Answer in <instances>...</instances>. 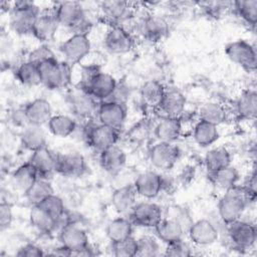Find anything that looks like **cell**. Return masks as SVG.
<instances>
[{"label":"cell","instance_id":"8992f818","mask_svg":"<svg viewBox=\"0 0 257 257\" xmlns=\"http://www.w3.org/2000/svg\"><path fill=\"white\" fill-rule=\"evenodd\" d=\"M90 48L91 43L87 34H72L60 44L59 51L64 61L74 65L89 54Z\"/></svg>","mask_w":257,"mask_h":257},{"label":"cell","instance_id":"2e32d148","mask_svg":"<svg viewBox=\"0 0 257 257\" xmlns=\"http://www.w3.org/2000/svg\"><path fill=\"white\" fill-rule=\"evenodd\" d=\"M84 157L77 152L58 154L56 173L67 178H78L86 172Z\"/></svg>","mask_w":257,"mask_h":257},{"label":"cell","instance_id":"9c48e42d","mask_svg":"<svg viewBox=\"0 0 257 257\" xmlns=\"http://www.w3.org/2000/svg\"><path fill=\"white\" fill-rule=\"evenodd\" d=\"M126 114L127 108L125 103L114 99H107L99 102L96 110V116L99 123L117 130L122 126Z\"/></svg>","mask_w":257,"mask_h":257},{"label":"cell","instance_id":"74e56055","mask_svg":"<svg viewBox=\"0 0 257 257\" xmlns=\"http://www.w3.org/2000/svg\"><path fill=\"white\" fill-rule=\"evenodd\" d=\"M16 79L23 85L36 86L41 84V75L39 66L31 61L21 62L14 71Z\"/></svg>","mask_w":257,"mask_h":257},{"label":"cell","instance_id":"6da1fadb","mask_svg":"<svg viewBox=\"0 0 257 257\" xmlns=\"http://www.w3.org/2000/svg\"><path fill=\"white\" fill-rule=\"evenodd\" d=\"M256 200V192L243 185H235L225 191L218 203V215L222 222L229 225L241 219L248 206Z\"/></svg>","mask_w":257,"mask_h":257},{"label":"cell","instance_id":"7402d4cb","mask_svg":"<svg viewBox=\"0 0 257 257\" xmlns=\"http://www.w3.org/2000/svg\"><path fill=\"white\" fill-rule=\"evenodd\" d=\"M186 96L177 88H166L164 96L157 107L163 117H181L186 107Z\"/></svg>","mask_w":257,"mask_h":257},{"label":"cell","instance_id":"7c38bea8","mask_svg":"<svg viewBox=\"0 0 257 257\" xmlns=\"http://www.w3.org/2000/svg\"><path fill=\"white\" fill-rule=\"evenodd\" d=\"M180 157L179 148L174 143L159 142L155 144L150 152L149 159L153 167L159 170L172 169Z\"/></svg>","mask_w":257,"mask_h":257},{"label":"cell","instance_id":"c3c4849f","mask_svg":"<svg viewBox=\"0 0 257 257\" xmlns=\"http://www.w3.org/2000/svg\"><path fill=\"white\" fill-rule=\"evenodd\" d=\"M13 220V213H12V207L9 203H6L4 201L0 204V228L1 230H4L8 228Z\"/></svg>","mask_w":257,"mask_h":257},{"label":"cell","instance_id":"603a6c76","mask_svg":"<svg viewBox=\"0 0 257 257\" xmlns=\"http://www.w3.org/2000/svg\"><path fill=\"white\" fill-rule=\"evenodd\" d=\"M59 241L72 252V255L89 244L86 231L73 223L67 224L59 231Z\"/></svg>","mask_w":257,"mask_h":257},{"label":"cell","instance_id":"1f68e13d","mask_svg":"<svg viewBox=\"0 0 257 257\" xmlns=\"http://www.w3.org/2000/svg\"><path fill=\"white\" fill-rule=\"evenodd\" d=\"M134 224L130 218L117 217L111 220L106 226V236L110 243L119 242L133 236Z\"/></svg>","mask_w":257,"mask_h":257},{"label":"cell","instance_id":"3957f363","mask_svg":"<svg viewBox=\"0 0 257 257\" xmlns=\"http://www.w3.org/2000/svg\"><path fill=\"white\" fill-rule=\"evenodd\" d=\"M39 66L41 84L51 90L63 89L72 81V65L57 58L48 60Z\"/></svg>","mask_w":257,"mask_h":257},{"label":"cell","instance_id":"f1b7e54d","mask_svg":"<svg viewBox=\"0 0 257 257\" xmlns=\"http://www.w3.org/2000/svg\"><path fill=\"white\" fill-rule=\"evenodd\" d=\"M20 143L24 149L32 153L46 146V134L40 125L26 124L20 133Z\"/></svg>","mask_w":257,"mask_h":257},{"label":"cell","instance_id":"7dc6e473","mask_svg":"<svg viewBox=\"0 0 257 257\" xmlns=\"http://www.w3.org/2000/svg\"><path fill=\"white\" fill-rule=\"evenodd\" d=\"M165 255L173 257H188L192 255V249L187 242L180 239L167 244Z\"/></svg>","mask_w":257,"mask_h":257},{"label":"cell","instance_id":"5bb4252c","mask_svg":"<svg viewBox=\"0 0 257 257\" xmlns=\"http://www.w3.org/2000/svg\"><path fill=\"white\" fill-rule=\"evenodd\" d=\"M80 87L84 88L98 102H101L112 96L117 87V81L111 74L99 71L84 86Z\"/></svg>","mask_w":257,"mask_h":257},{"label":"cell","instance_id":"83f0119b","mask_svg":"<svg viewBox=\"0 0 257 257\" xmlns=\"http://www.w3.org/2000/svg\"><path fill=\"white\" fill-rule=\"evenodd\" d=\"M154 229L158 238L166 244L183 239L184 227L176 218H163Z\"/></svg>","mask_w":257,"mask_h":257},{"label":"cell","instance_id":"ffe728a7","mask_svg":"<svg viewBox=\"0 0 257 257\" xmlns=\"http://www.w3.org/2000/svg\"><path fill=\"white\" fill-rule=\"evenodd\" d=\"M188 235L190 240L197 246H209L219 238L216 226L208 219H200L189 226Z\"/></svg>","mask_w":257,"mask_h":257},{"label":"cell","instance_id":"44dd1931","mask_svg":"<svg viewBox=\"0 0 257 257\" xmlns=\"http://www.w3.org/2000/svg\"><path fill=\"white\" fill-rule=\"evenodd\" d=\"M59 26V22L52 9L43 11L36 19L32 35L41 43L47 44L54 39Z\"/></svg>","mask_w":257,"mask_h":257},{"label":"cell","instance_id":"f35d334b","mask_svg":"<svg viewBox=\"0 0 257 257\" xmlns=\"http://www.w3.org/2000/svg\"><path fill=\"white\" fill-rule=\"evenodd\" d=\"M166 91L165 86L158 80H148L141 87V97L145 104L157 108Z\"/></svg>","mask_w":257,"mask_h":257},{"label":"cell","instance_id":"d4e9b609","mask_svg":"<svg viewBox=\"0 0 257 257\" xmlns=\"http://www.w3.org/2000/svg\"><path fill=\"white\" fill-rule=\"evenodd\" d=\"M137 197L138 194L132 183L121 185L118 188H116L111 195L110 201L113 209L117 213L125 215L130 214L132 209L137 204Z\"/></svg>","mask_w":257,"mask_h":257},{"label":"cell","instance_id":"f546056e","mask_svg":"<svg viewBox=\"0 0 257 257\" xmlns=\"http://www.w3.org/2000/svg\"><path fill=\"white\" fill-rule=\"evenodd\" d=\"M237 115L246 120L254 119L257 112V93L254 89L244 90L236 100Z\"/></svg>","mask_w":257,"mask_h":257},{"label":"cell","instance_id":"d590c367","mask_svg":"<svg viewBox=\"0 0 257 257\" xmlns=\"http://www.w3.org/2000/svg\"><path fill=\"white\" fill-rule=\"evenodd\" d=\"M76 121L67 114H53L47 123L49 132L58 138H67L76 130Z\"/></svg>","mask_w":257,"mask_h":257},{"label":"cell","instance_id":"ac0fdd59","mask_svg":"<svg viewBox=\"0 0 257 257\" xmlns=\"http://www.w3.org/2000/svg\"><path fill=\"white\" fill-rule=\"evenodd\" d=\"M101 16L110 26H122L132 17L131 4L125 1L112 0L100 3Z\"/></svg>","mask_w":257,"mask_h":257},{"label":"cell","instance_id":"30bf717a","mask_svg":"<svg viewBox=\"0 0 257 257\" xmlns=\"http://www.w3.org/2000/svg\"><path fill=\"white\" fill-rule=\"evenodd\" d=\"M128 216L134 225L154 229L163 219V210L156 203L141 202L135 205Z\"/></svg>","mask_w":257,"mask_h":257},{"label":"cell","instance_id":"4dcf8cb0","mask_svg":"<svg viewBox=\"0 0 257 257\" xmlns=\"http://www.w3.org/2000/svg\"><path fill=\"white\" fill-rule=\"evenodd\" d=\"M31 225L41 233L49 234L57 230V219L48 214L38 205L32 206L29 214Z\"/></svg>","mask_w":257,"mask_h":257},{"label":"cell","instance_id":"bcb514c9","mask_svg":"<svg viewBox=\"0 0 257 257\" xmlns=\"http://www.w3.org/2000/svg\"><path fill=\"white\" fill-rule=\"evenodd\" d=\"M55 58L56 56L53 50L46 43H41L40 45L34 47L27 55V60L37 65H40L48 60L55 59Z\"/></svg>","mask_w":257,"mask_h":257},{"label":"cell","instance_id":"e0dca14e","mask_svg":"<svg viewBox=\"0 0 257 257\" xmlns=\"http://www.w3.org/2000/svg\"><path fill=\"white\" fill-rule=\"evenodd\" d=\"M138 30L145 39L158 41L163 39L169 32V23L162 16L148 14L138 22Z\"/></svg>","mask_w":257,"mask_h":257},{"label":"cell","instance_id":"f907efd6","mask_svg":"<svg viewBox=\"0 0 257 257\" xmlns=\"http://www.w3.org/2000/svg\"><path fill=\"white\" fill-rule=\"evenodd\" d=\"M46 255H50V256H71L72 252L67 247L60 244V246L51 249V251L46 253Z\"/></svg>","mask_w":257,"mask_h":257},{"label":"cell","instance_id":"ab89813d","mask_svg":"<svg viewBox=\"0 0 257 257\" xmlns=\"http://www.w3.org/2000/svg\"><path fill=\"white\" fill-rule=\"evenodd\" d=\"M54 194L53 187L47 178L39 177L34 184L24 193L26 199L32 206L40 204L48 196Z\"/></svg>","mask_w":257,"mask_h":257},{"label":"cell","instance_id":"8d00e7d4","mask_svg":"<svg viewBox=\"0 0 257 257\" xmlns=\"http://www.w3.org/2000/svg\"><path fill=\"white\" fill-rule=\"evenodd\" d=\"M198 114L201 120L210 122L217 126L223 123L228 116L226 107L217 101H208L201 105Z\"/></svg>","mask_w":257,"mask_h":257},{"label":"cell","instance_id":"9a60e30c","mask_svg":"<svg viewBox=\"0 0 257 257\" xmlns=\"http://www.w3.org/2000/svg\"><path fill=\"white\" fill-rule=\"evenodd\" d=\"M165 184L163 176L154 171H146L139 174L133 182L138 196L148 200L158 197L163 191Z\"/></svg>","mask_w":257,"mask_h":257},{"label":"cell","instance_id":"4316f807","mask_svg":"<svg viewBox=\"0 0 257 257\" xmlns=\"http://www.w3.org/2000/svg\"><path fill=\"white\" fill-rule=\"evenodd\" d=\"M154 134L159 142L174 143L182 134L181 117H162L154 127Z\"/></svg>","mask_w":257,"mask_h":257},{"label":"cell","instance_id":"f6af8a7d","mask_svg":"<svg viewBox=\"0 0 257 257\" xmlns=\"http://www.w3.org/2000/svg\"><path fill=\"white\" fill-rule=\"evenodd\" d=\"M38 206L57 220L66 212L63 200L55 194L48 196L40 204H38Z\"/></svg>","mask_w":257,"mask_h":257},{"label":"cell","instance_id":"ba28073f","mask_svg":"<svg viewBox=\"0 0 257 257\" xmlns=\"http://www.w3.org/2000/svg\"><path fill=\"white\" fill-rule=\"evenodd\" d=\"M227 226L229 239L236 249L249 250L254 247L257 231L253 223L239 219Z\"/></svg>","mask_w":257,"mask_h":257},{"label":"cell","instance_id":"4fadbf2b","mask_svg":"<svg viewBox=\"0 0 257 257\" xmlns=\"http://www.w3.org/2000/svg\"><path fill=\"white\" fill-rule=\"evenodd\" d=\"M68 106L70 111L79 118H89L96 113L98 101L84 88L78 86L68 94Z\"/></svg>","mask_w":257,"mask_h":257},{"label":"cell","instance_id":"b9f144b4","mask_svg":"<svg viewBox=\"0 0 257 257\" xmlns=\"http://www.w3.org/2000/svg\"><path fill=\"white\" fill-rule=\"evenodd\" d=\"M232 6L246 24L255 27L257 22V0H239L233 2Z\"/></svg>","mask_w":257,"mask_h":257},{"label":"cell","instance_id":"484cf974","mask_svg":"<svg viewBox=\"0 0 257 257\" xmlns=\"http://www.w3.org/2000/svg\"><path fill=\"white\" fill-rule=\"evenodd\" d=\"M125 162L126 155L117 145H113L99 152V164L101 168L111 175L118 174L123 169Z\"/></svg>","mask_w":257,"mask_h":257},{"label":"cell","instance_id":"816d5d0a","mask_svg":"<svg viewBox=\"0 0 257 257\" xmlns=\"http://www.w3.org/2000/svg\"><path fill=\"white\" fill-rule=\"evenodd\" d=\"M243 186H245L247 189L256 192V172L255 169H253L252 173L249 174L247 180L244 182Z\"/></svg>","mask_w":257,"mask_h":257},{"label":"cell","instance_id":"d6a6232c","mask_svg":"<svg viewBox=\"0 0 257 257\" xmlns=\"http://www.w3.org/2000/svg\"><path fill=\"white\" fill-rule=\"evenodd\" d=\"M231 162V153L226 148L223 147H218L209 150L204 158L205 167L209 174L215 173L225 167L230 166Z\"/></svg>","mask_w":257,"mask_h":257},{"label":"cell","instance_id":"5b68a950","mask_svg":"<svg viewBox=\"0 0 257 257\" xmlns=\"http://www.w3.org/2000/svg\"><path fill=\"white\" fill-rule=\"evenodd\" d=\"M225 54L232 62L241 66L246 71H255L257 54L255 46L250 42L244 39L232 41L225 46Z\"/></svg>","mask_w":257,"mask_h":257},{"label":"cell","instance_id":"e575fe53","mask_svg":"<svg viewBox=\"0 0 257 257\" xmlns=\"http://www.w3.org/2000/svg\"><path fill=\"white\" fill-rule=\"evenodd\" d=\"M38 178L39 175L37 171L29 161L18 166L12 174V181L14 185L23 193H25Z\"/></svg>","mask_w":257,"mask_h":257},{"label":"cell","instance_id":"60d3db41","mask_svg":"<svg viewBox=\"0 0 257 257\" xmlns=\"http://www.w3.org/2000/svg\"><path fill=\"white\" fill-rule=\"evenodd\" d=\"M209 175L211 177L212 182L217 187H219L225 191L232 188L233 186L237 185L240 180L239 171L231 165L228 167H225L215 173L209 174Z\"/></svg>","mask_w":257,"mask_h":257},{"label":"cell","instance_id":"52a82bcc","mask_svg":"<svg viewBox=\"0 0 257 257\" xmlns=\"http://www.w3.org/2000/svg\"><path fill=\"white\" fill-rule=\"evenodd\" d=\"M85 139L91 148L101 152L116 145L119 139V130L99 122L92 123L85 127Z\"/></svg>","mask_w":257,"mask_h":257},{"label":"cell","instance_id":"cb8c5ba5","mask_svg":"<svg viewBox=\"0 0 257 257\" xmlns=\"http://www.w3.org/2000/svg\"><path fill=\"white\" fill-rule=\"evenodd\" d=\"M58 154L51 151L47 146L32 152L29 162L37 171L39 177L48 178L53 173H56Z\"/></svg>","mask_w":257,"mask_h":257},{"label":"cell","instance_id":"7bdbcfd3","mask_svg":"<svg viewBox=\"0 0 257 257\" xmlns=\"http://www.w3.org/2000/svg\"><path fill=\"white\" fill-rule=\"evenodd\" d=\"M138 242V252L137 256L141 257H153L160 254V244L159 241L150 235H144L137 239Z\"/></svg>","mask_w":257,"mask_h":257},{"label":"cell","instance_id":"d6986e66","mask_svg":"<svg viewBox=\"0 0 257 257\" xmlns=\"http://www.w3.org/2000/svg\"><path fill=\"white\" fill-rule=\"evenodd\" d=\"M27 124H35L43 126L47 124L52 114L50 102L43 97L34 98L27 102L22 108Z\"/></svg>","mask_w":257,"mask_h":257},{"label":"cell","instance_id":"7a4b0ae2","mask_svg":"<svg viewBox=\"0 0 257 257\" xmlns=\"http://www.w3.org/2000/svg\"><path fill=\"white\" fill-rule=\"evenodd\" d=\"M60 26L72 34H87L92 26L82 5L76 1H63L56 3L52 8Z\"/></svg>","mask_w":257,"mask_h":257},{"label":"cell","instance_id":"277c9868","mask_svg":"<svg viewBox=\"0 0 257 257\" xmlns=\"http://www.w3.org/2000/svg\"><path fill=\"white\" fill-rule=\"evenodd\" d=\"M39 7L31 1H16L10 10V28L19 35L32 34L36 19L40 15Z\"/></svg>","mask_w":257,"mask_h":257},{"label":"cell","instance_id":"ee69618b","mask_svg":"<svg viewBox=\"0 0 257 257\" xmlns=\"http://www.w3.org/2000/svg\"><path fill=\"white\" fill-rule=\"evenodd\" d=\"M138 242L133 236L119 242L111 243V254L116 257H134L137 256Z\"/></svg>","mask_w":257,"mask_h":257},{"label":"cell","instance_id":"836d02e7","mask_svg":"<svg viewBox=\"0 0 257 257\" xmlns=\"http://www.w3.org/2000/svg\"><path fill=\"white\" fill-rule=\"evenodd\" d=\"M219 137L218 126L215 124L199 119L194 126L193 138L200 147L206 148L213 145L219 140Z\"/></svg>","mask_w":257,"mask_h":257},{"label":"cell","instance_id":"681fc988","mask_svg":"<svg viewBox=\"0 0 257 257\" xmlns=\"http://www.w3.org/2000/svg\"><path fill=\"white\" fill-rule=\"evenodd\" d=\"M44 255V251L39 246L33 243H27L21 246L16 252V256L19 257H41Z\"/></svg>","mask_w":257,"mask_h":257},{"label":"cell","instance_id":"8fae6325","mask_svg":"<svg viewBox=\"0 0 257 257\" xmlns=\"http://www.w3.org/2000/svg\"><path fill=\"white\" fill-rule=\"evenodd\" d=\"M104 47L113 54H124L135 47V37L122 26H110L104 36Z\"/></svg>","mask_w":257,"mask_h":257}]
</instances>
